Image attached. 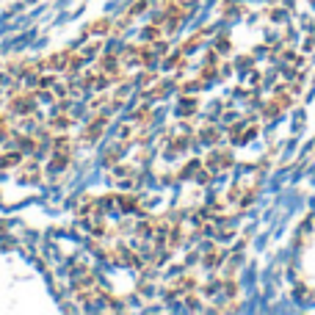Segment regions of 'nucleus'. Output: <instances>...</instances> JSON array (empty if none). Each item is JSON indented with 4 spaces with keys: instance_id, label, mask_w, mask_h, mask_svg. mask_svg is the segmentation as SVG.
Masks as SVG:
<instances>
[{
    "instance_id": "obj_1",
    "label": "nucleus",
    "mask_w": 315,
    "mask_h": 315,
    "mask_svg": "<svg viewBox=\"0 0 315 315\" xmlns=\"http://www.w3.org/2000/svg\"><path fill=\"white\" fill-rule=\"evenodd\" d=\"M312 186H315V177H312Z\"/></svg>"
}]
</instances>
